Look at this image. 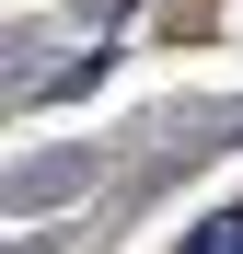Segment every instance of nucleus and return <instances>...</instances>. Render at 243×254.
Instances as JSON below:
<instances>
[{"label":"nucleus","mask_w":243,"mask_h":254,"mask_svg":"<svg viewBox=\"0 0 243 254\" xmlns=\"http://www.w3.org/2000/svg\"><path fill=\"white\" fill-rule=\"evenodd\" d=\"M185 254H243V208H220V220H209V231H197Z\"/></svg>","instance_id":"1"}]
</instances>
